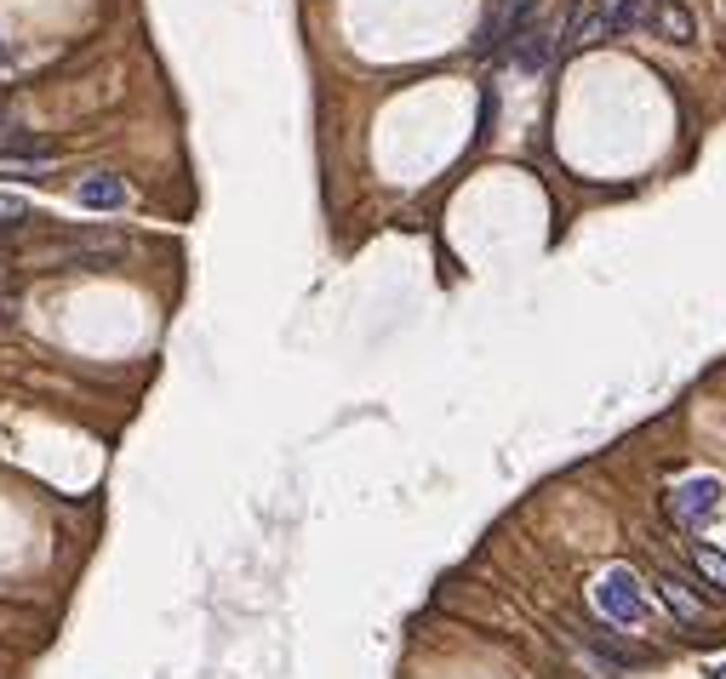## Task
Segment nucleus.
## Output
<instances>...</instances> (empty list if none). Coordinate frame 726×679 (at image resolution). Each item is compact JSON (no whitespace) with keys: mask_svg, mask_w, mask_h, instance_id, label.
<instances>
[{"mask_svg":"<svg viewBox=\"0 0 726 679\" xmlns=\"http://www.w3.org/2000/svg\"><path fill=\"white\" fill-rule=\"evenodd\" d=\"M692 565H698L715 588H726V554H715V549H704V542H692Z\"/></svg>","mask_w":726,"mask_h":679,"instance_id":"9","label":"nucleus"},{"mask_svg":"<svg viewBox=\"0 0 726 679\" xmlns=\"http://www.w3.org/2000/svg\"><path fill=\"white\" fill-rule=\"evenodd\" d=\"M126 252V234H104V229H70L46 246H29L23 257L41 263V268H63V263H104V257H120Z\"/></svg>","mask_w":726,"mask_h":679,"instance_id":"1","label":"nucleus"},{"mask_svg":"<svg viewBox=\"0 0 726 679\" xmlns=\"http://www.w3.org/2000/svg\"><path fill=\"white\" fill-rule=\"evenodd\" d=\"M75 206H86V212H120L126 206V178H115V172L81 178L75 183Z\"/></svg>","mask_w":726,"mask_h":679,"instance_id":"5","label":"nucleus"},{"mask_svg":"<svg viewBox=\"0 0 726 679\" xmlns=\"http://www.w3.org/2000/svg\"><path fill=\"white\" fill-rule=\"evenodd\" d=\"M589 594H596V611H601L607 623H623V628L646 623V594H641V583H635L630 565H607Z\"/></svg>","mask_w":726,"mask_h":679,"instance_id":"2","label":"nucleus"},{"mask_svg":"<svg viewBox=\"0 0 726 679\" xmlns=\"http://www.w3.org/2000/svg\"><path fill=\"white\" fill-rule=\"evenodd\" d=\"M664 600L675 605V617H681L686 628H704V623H709V611H704L698 600H692V594H686V583H681V576H670V571H664Z\"/></svg>","mask_w":726,"mask_h":679,"instance_id":"7","label":"nucleus"},{"mask_svg":"<svg viewBox=\"0 0 726 679\" xmlns=\"http://www.w3.org/2000/svg\"><path fill=\"white\" fill-rule=\"evenodd\" d=\"M0 75H7V46H0Z\"/></svg>","mask_w":726,"mask_h":679,"instance_id":"11","label":"nucleus"},{"mask_svg":"<svg viewBox=\"0 0 726 679\" xmlns=\"http://www.w3.org/2000/svg\"><path fill=\"white\" fill-rule=\"evenodd\" d=\"M715 508H720V480L715 474H692V480H681L670 491V520L681 531H704L715 520Z\"/></svg>","mask_w":726,"mask_h":679,"instance_id":"3","label":"nucleus"},{"mask_svg":"<svg viewBox=\"0 0 726 679\" xmlns=\"http://www.w3.org/2000/svg\"><path fill=\"white\" fill-rule=\"evenodd\" d=\"M526 12H533V0H498L492 18H486V29H481V52H498L504 41H515L520 23H526Z\"/></svg>","mask_w":726,"mask_h":679,"instance_id":"6","label":"nucleus"},{"mask_svg":"<svg viewBox=\"0 0 726 679\" xmlns=\"http://www.w3.org/2000/svg\"><path fill=\"white\" fill-rule=\"evenodd\" d=\"M18 315V291H12V280H7V268H0V326H7Z\"/></svg>","mask_w":726,"mask_h":679,"instance_id":"10","label":"nucleus"},{"mask_svg":"<svg viewBox=\"0 0 726 679\" xmlns=\"http://www.w3.org/2000/svg\"><path fill=\"white\" fill-rule=\"evenodd\" d=\"M29 223H41L35 206H29L23 194H0V234H18V229H29Z\"/></svg>","mask_w":726,"mask_h":679,"instance_id":"8","label":"nucleus"},{"mask_svg":"<svg viewBox=\"0 0 726 679\" xmlns=\"http://www.w3.org/2000/svg\"><path fill=\"white\" fill-rule=\"evenodd\" d=\"M720 679H726V668H720Z\"/></svg>","mask_w":726,"mask_h":679,"instance_id":"12","label":"nucleus"},{"mask_svg":"<svg viewBox=\"0 0 726 679\" xmlns=\"http://www.w3.org/2000/svg\"><path fill=\"white\" fill-rule=\"evenodd\" d=\"M641 23L652 29V35H664L670 46H686V41H692V12L681 7V0H646Z\"/></svg>","mask_w":726,"mask_h":679,"instance_id":"4","label":"nucleus"}]
</instances>
